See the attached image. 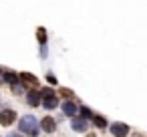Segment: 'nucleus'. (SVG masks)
<instances>
[{
    "label": "nucleus",
    "instance_id": "obj_1",
    "mask_svg": "<svg viewBox=\"0 0 147 137\" xmlns=\"http://www.w3.org/2000/svg\"><path fill=\"white\" fill-rule=\"evenodd\" d=\"M18 129H20L22 133L30 135V137H36V135H38V123H36V117L24 115V117L20 119V123H18Z\"/></svg>",
    "mask_w": 147,
    "mask_h": 137
},
{
    "label": "nucleus",
    "instance_id": "obj_2",
    "mask_svg": "<svg viewBox=\"0 0 147 137\" xmlns=\"http://www.w3.org/2000/svg\"><path fill=\"white\" fill-rule=\"evenodd\" d=\"M42 105H45V109H55V107H59V99H57V95H55L53 89H45V91H42Z\"/></svg>",
    "mask_w": 147,
    "mask_h": 137
},
{
    "label": "nucleus",
    "instance_id": "obj_3",
    "mask_svg": "<svg viewBox=\"0 0 147 137\" xmlns=\"http://www.w3.org/2000/svg\"><path fill=\"white\" fill-rule=\"evenodd\" d=\"M14 121H16V113H14L12 109H4V111H0V125L8 127V125H12Z\"/></svg>",
    "mask_w": 147,
    "mask_h": 137
},
{
    "label": "nucleus",
    "instance_id": "obj_4",
    "mask_svg": "<svg viewBox=\"0 0 147 137\" xmlns=\"http://www.w3.org/2000/svg\"><path fill=\"white\" fill-rule=\"evenodd\" d=\"M71 127H73L75 131H81V133H83V131H87V129H89V121H87V117H83V115H81V117H75V119H73Z\"/></svg>",
    "mask_w": 147,
    "mask_h": 137
},
{
    "label": "nucleus",
    "instance_id": "obj_5",
    "mask_svg": "<svg viewBox=\"0 0 147 137\" xmlns=\"http://www.w3.org/2000/svg\"><path fill=\"white\" fill-rule=\"evenodd\" d=\"M111 133H113L115 137H125V135L129 133V127H127L125 123H113V125H111Z\"/></svg>",
    "mask_w": 147,
    "mask_h": 137
},
{
    "label": "nucleus",
    "instance_id": "obj_6",
    "mask_svg": "<svg viewBox=\"0 0 147 137\" xmlns=\"http://www.w3.org/2000/svg\"><path fill=\"white\" fill-rule=\"evenodd\" d=\"M61 107H63L65 115H69V117H75V115H77V111H81V107H77L73 101H65Z\"/></svg>",
    "mask_w": 147,
    "mask_h": 137
},
{
    "label": "nucleus",
    "instance_id": "obj_7",
    "mask_svg": "<svg viewBox=\"0 0 147 137\" xmlns=\"http://www.w3.org/2000/svg\"><path fill=\"white\" fill-rule=\"evenodd\" d=\"M40 127H42L47 133H55V129H57V123H55V119H53V117H45V119L40 121Z\"/></svg>",
    "mask_w": 147,
    "mask_h": 137
},
{
    "label": "nucleus",
    "instance_id": "obj_8",
    "mask_svg": "<svg viewBox=\"0 0 147 137\" xmlns=\"http://www.w3.org/2000/svg\"><path fill=\"white\" fill-rule=\"evenodd\" d=\"M40 101H42V95H40L38 91H30V93H28V105H30V107H38Z\"/></svg>",
    "mask_w": 147,
    "mask_h": 137
},
{
    "label": "nucleus",
    "instance_id": "obj_9",
    "mask_svg": "<svg viewBox=\"0 0 147 137\" xmlns=\"http://www.w3.org/2000/svg\"><path fill=\"white\" fill-rule=\"evenodd\" d=\"M20 79H22V83H24V85L38 87V79H36V77H32L30 73H22V75H20Z\"/></svg>",
    "mask_w": 147,
    "mask_h": 137
},
{
    "label": "nucleus",
    "instance_id": "obj_10",
    "mask_svg": "<svg viewBox=\"0 0 147 137\" xmlns=\"http://www.w3.org/2000/svg\"><path fill=\"white\" fill-rule=\"evenodd\" d=\"M93 121H95V125H97V127H101V129H103V127H107V121H105L103 117H99V115H95V117H93Z\"/></svg>",
    "mask_w": 147,
    "mask_h": 137
},
{
    "label": "nucleus",
    "instance_id": "obj_11",
    "mask_svg": "<svg viewBox=\"0 0 147 137\" xmlns=\"http://www.w3.org/2000/svg\"><path fill=\"white\" fill-rule=\"evenodd\" d=\"M36 36H38L40 45H45V43H47V32H45V28H38V30H36Z\"/></svg>",
    "mask_w": 147,
    "mask_h": 137
},
{
    "label": "nucleus",
    "instance_id": "obj_12",
    "mask_svg": "<svg viewBox=\"0 0 147 137\" xmlns=\"http://www.w3.org/2000/svg\"><path fill=\"white\" fill-rule=\"evenodd\" d=\"M81 115H83V117H87V119H93V117H95V115H93L87 107H81Z\"/></svg>",
    "mask_w": 147,
    "mask_h": 137
},
{
    "label": "nucleus",
    "instance_id": "obj_13",
    "mask_svg": "<svg viewBox=\"0 0 147 137\" xmlns=\"http://www.w3.org/2000/svg\"><path fill=\"white\" fill-rule=\"evenodd\" d=\"M61 93H63V95H65L67 99H71V97H73V93H71L69 89H61Z\"/></svg>",
    "mask_w": 147,
    "mask_h": 137
},
{
    "label": "nucleus",
    "instance_id": "obj_14",
    "mask_svg": "<svg viewBox=\"0 0 147 137\" xmlns=\"http://www.w3.org/2000/svg\"><path fill=\"white\" fill-rule=\"evenodd\" d=\"M6 137H22V135H18V133H8Z\"/></svg>",
    "mask_w": 147,
    "mask_h": 137
}]
</instances>
